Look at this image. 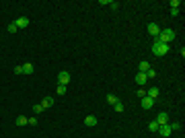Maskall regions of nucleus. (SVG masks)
<instances>
[{"label":"nucleus","instance_id":"nucleus-1","mask_svg":"<svg viewBox=\"0 0 185 138\" xmlns=\"http://www.w3.org/2000/svg\"><path fill=\"white\" fill-rule=\"evenodd\" d=\"M173 39H175V31L173 29H160V33L156 37V41H160V43H169Z\"/></svg>","mask_w":185,"mask_h":138},{"label":"nucleus","instance_id":"nucleus-26","mask_svg":"<svg viewBox=\"0 0 185 138\" xmlns=\"http://www.w3.org/2000/svg\"><path fill=\"white\" fill-rule=\"evenodd\" d=\"M111 8H113V10H117V8H119V2H115V0H111V4H109Z\"/></svg>","mask_w":185,"mask_h":138},{"label":"nucleus","instance_id":"nucleus-9","mask_svg":"<svg viewBox=\"0 0 185 138\" xmlns=\"http://www.w3.org/2000/svg\"><path fill=\"white\" fill-rule=\"evenodd\" d=\"M158 93H160V91H158V87H150V89H148V93H146V97H150V99H154V101H156V99H158Z\"/></svg>","mask_w":185,"mask_h":138},{"label":"nucleus","instance_id":"nucleus-5","mask_svg":"<svg viewBox=\"0 0 185 138\" xmlns=\"http://www.w3.org/2000/svg\"><path fill=\"white\" fill-rule=\"evenodd\" d=\"M148 33L156 39L158 37V33H160V27H158V23H148Z\"/></svg>","mask_w":185,"mask_h":138},{"label":"nucleus","instance_id":"nucleus-17","mask_svg":"<svg viewBox=\"0 0 185 138\" xmlns=\"http://www.w3.org/2000/svg\"><path fill=\"white\" fill-rule=\"evenodd\" d=\"M17 31H19V27H17V23H10V25H8V33H17Z\"/></svg>","mask_w":185,"mask_h":138},{"label":"nucleus","instance_id":"nucleus-16","mask_svg":"<svg viewBox=\"0 0 185 138\" xmlns=\"http://www.w3.org/2000/svg\"><path fill=\"white\" fill-rule=\"evenodd\" d=\"M169 128H171V132L181 130V124H179V122H171V124H169Z\"/></svg>","mask_w":185,"mask_h":138},{"label":"nucleus","instance_id":"nucleus-8","mask_svg":"<svg viewBox=\"0 0 185 138\" xmlns=\"http://www.w3.org/2000/svg\"><path fill=\"white\" fill-rule=\"evenodd\" d=\"M14 23H17V27H19V29H27L29 27V19H27V17H19Z\"/></svg>","mask_w":185,"mask_h":138},{"label":"nucleus","instance_id":"nucleus-18","mask_svg":"<svg viewBox=\"0 0 185 138\" xmlns=\"http://www.w3.org/2000/svg\"><path fill=\"white\" fill-rule=\"evenodd\" d=\"M107 101H109V103H111V105H115V103H117V101H119V99H117V97H115V95H111V93H109V95H107Z\"/></svg>","mask_w":185,"mask_h":138},{"label":"nucleus","instance_id":"nucleus-21","mask_svg":"<svg viewBox=\"0 0 185 138\" xmlns=\"http://www.w3.org/2000/svg\"><path fill=\"white\" fill-rule=\"evenodd\" d=\"M56 93H58V95H64V93H66V87H64V85H58Z\"/></svg>","mask_w":185,"mask_h":138},{"label":"nucleus","instance_id":"nucleus-6","mask_svg":"<svg viewBox=\"0 0 185 138\" xmlns=\"http://www.w3.org/2000/svg\"><path fill=\"white\" fill-rule=\"evenodd\" d=\"M140 105H142V109H152V107H154V99H150V97L144 95L142 97V103H140Z\"/></svg>","mask_w":185,"mask_h":138},{"label":"nucleus","instance_id":"nucleus-27","mask_svg":"<svg viewBox=\"0 0 185 138\" xmlns=\"http://www.w3.org/2000/svg\"><path fill=\"white\" fill-rule=\"evenodd\" d=\"M179 4H181L179 0H171V8H179Z\"/></svg>","mask_w":185,"mask_h":138},{"label":"nucleus","instance_id":"nucleus-22","mask_svg":"<svg viewBox=\"0 0 185 138\" xmlns=\"http://www.w3.org/2000/svg\"><path fill=\"white\" fill-rule=\"evenodd\" d=\"M14 72H17V74H23V64H17V66H14Z\"/></svg>","mask_w":185,"mask_h":138},{"label":"nucleus","instance_id":"nucleus-2","mask_svg":"<svg viewBox=\"0 0 185 138\" xmlns=\"http://www.w3.org/2000/svg\"><path fill=\"white\" fill-rule=\"evenodd\" d=\"M152 54L154 56H167L169 54V43H160L154 39V43H152Z\"/></svg>","mask_w":185,"mask_h":138},{"label":"nucleus","instance_id":"nucleus-10","mask_svg":"<svg viewBox=\"0 0 185 138\" xmlns=\"http://www.w3.org/2000/svg\"><path fill=\"white\" fill-rule=\"evenodd\" d=\"M52 105H54V99H52V97H43V101H41V107H43V109H49Z\"/></svg>","mask_w":185,"mask_h":138},{"label":"nucleus","instance_id":"nucleus-14","mask_svg":"<svg viewBox=\"0 0 185 138\" xmlns=\"http://www.w3.org/2000/svg\"><path fill=\"white\" fill-rule=\"evenodd\" d=\"M29 124V117L27 116H19L17 117V126H27Z\"/></svg>","mask_w":185,"mask_h":138},{"label":"nucleus","instance_id":"nucleus-24","mask_svg":"<svg viewBox=\"0 0 185 138\" xmlns=\"http://www.w3.org/2000/svg\"><path fill=\"white\" fill-rule=\"evenodd\" d=\"M29 126H37V117H35V116L29 117Z\"/></svg>","mask_w":185,"mask_h":138},{"label":"nucleus","instance_id":"nucleus-19","mask_svg":"<svg viewBox=\"0 0 185 138\" xmlns=\"http://www.w3.org/2000/svg\"><path fill=\"white\" fill-rule=\"evenodd\" d=\"M41 111H43L41 103H39V105H33V116H37V113H41Z\"/></svg>","mask_w":185,"mask_h":138},{"label":"nucleus","instance_id":"nucleus-4","mask_svg":"<svg viewBox=\"0 0 185 138\" xmlns=\"http://www.w3.org/2000/svg\"><path fill=\"white\" fill-rule=\"evenodd\" d=\"M154 122H156L158 126H164V124H169V113H167V111H160V113L156 116V120H154Z\"/></svg>","mask_w":185,"mask_h":138},{"label":"nucleus","instance_id":"nucleus-13","mask_svg":"<svg viewBox=\"0 0 185 138\" xmlns=\"http://www.w3.org/2000/svg\"><path fill=\"white\" fill-rule=\"evenodd\" d=\"M31 72H33V64L25 62V64H23V74H31Z\"/></svg>","mask_w":185,"mask_h":138},{"label":"nucleus","instance_id":"nucleus-28","mask_svg":"<svg viewBox=\"0 0 185 138\" xmlns=\"http://www.w3.org/2000/svg\"><path fill=\"white\" fill-rule=\"evenodd\" d=\"M99 4L101 6H107V4H111V0H99Z\"/></svg>","mask_w":185,"mask_h":138},{"label":"nucleus","instance_id":"nucleus-7","mask_svg":"<svg viewBox=\"0 0 185 138\" xmlns=\"http://www.w3.org/2000/svg\"><path fill=\"white\" fill-rule=\"evenodd\" d=\"M158 134H160V136L163 138H169L171 136V128H169V124H164V126H158Z\"/></svg>","mask_w":185,"mask_h":138},{"label":"nucleus","instance_id":"nucleus-3","mask_svg":"<svg viewBox=\"0 0 185 138\" xmlns=\"http://www.w3.org/2000/svg\"><path fill=\"white\" fill-rule=\"evenodd\" d=\"M68 83H70V72H60L58 74V85H64V87H68Z\"/></svg>","mask_w":185,"mask_h":138},{"label":"nucleus","instance_id":"nucleus-29","mask_svg":"<svg viewBox=\"0 0 185 138\" xmlns=\"http://www.w3.org/2000/svg\"><path fill=\"white\" fill-rule=\"evenodd\" d=\"M144 95H146V91H144V89H138V97H140V99H142Z\"/></svg>","mask_w":185,"mask_h":138},{"label":"nucleus","instance_id":"nucleus-25","mask_svg":"<svg viewBox=\"0 0 185 138\" xmlns=\"http://www.w3.org/2000/svg\"><path fill=\"white\" fill-rule=\"evenodd\" d=\"M113 107H115V111H123V105H121V101H117V103L113 105Z\"/></svg>","mask_w":185,"mask_h":138},{"label":"nucleus","instance_id":"nucleus-15","mask_svg":"<svg viewBox=\"0 0 185 138\" xmlns=\"http://www.w3.org/2000/svg\"><path fill=\"white\" fill-rule=\"evenodd\" d=\"M138 68H140V72H144V74H146V72L150 70V64H148L146 60H144V62H140V66H138Z\"/></svg>","mask_w":185,"mask_h":138},{"label":"nucleus","instance_id":"nucleus-12","mask_svg":"<svg viewBox=\"0 0 185 138\" xmlns=\"http://www.w3.org/2000/svg\"><path fill=\"white\" fill-rule=\"evenodd\" d=\"M84 124L89 126V128H93V126H97V117L95 116H87L84 117Z\"/></svg>","mask_w":185,"mask_h":138},{"label":"nucleus","instance_id":"nucleus-11","mask_svg":"<svg viewBox=\"0 0 185 138\" xmlns=\"http://www.w3.org/2000/svg\"><path fill=\"white\" fill-rule=\"evenodd\" d=\"M134 81H136V85H146V81H148V78H146V74H144V72H138Z\"/></svg>","mask_w":185,"mask_h":138},{"label":"nucleus","instance_id":"nucleus-23","mask_svg":"<svg viewBox=\"0 0 185 138\" xmlns=\"http://www.w3.org/2000/svg\"><path fill=\"white\" fill-rule=\"evenodd\" d=\"M154 76H156V72H154V70H148V72H146V78H154Z\"/></svg>","mask_w":185,"mask_h":138},{"label":"nucleus","instance_id":"nucleus-20","mask_svg":"<svg viewBox=\"0 0 185 138\" xmlns=\"http://www.w3.org/2000/svg\"><path fill=\"white\" fill-rule=\"evenodd\" d=\"M148 130H150V132H156L158 130V124H156V122H150V124H148Z\"/></svg>","mask_w":185,"mask_h":138}]
</instances>
